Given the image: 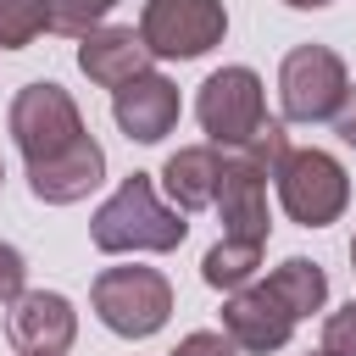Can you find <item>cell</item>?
Returning <instances> with one entry per match:
<instances>
[{
	"label": "cell",
	"instance_id": "cell-1",
	"mask_svg": "<svg viewBox=\"0 0 356 356\" xmlns=\"http://www.w3.org/2000/svg\"><path fill=\"white\" fill-rule=\"evenodd\" d=\"M184 234H189L184 211L156 195L150 172H128L111 189V200L89 217V239L106 256H122V250H178Z\"/></svg>",
	"mask_w": 356,
	"mask_h": 356
},
{
	"label": "cell",
	"instance_id": "cell-2",
	"mask_svg": "<svg viewBox=\"0 0 356 356\" xmlns=\"http://www.w3.org/2000/svg\"><path fill=\"white\" fill-rule=\"evenodd\" d=\"M95 317L122 339H150L172 317V284L156 267H106L89 289Z\"/></svg>",
	"mask_w": 356,
	"mask_h": 356
},
{
	"label": "cell",
	"instance_id": "cell-3",
	"mask_svg": "<svg viewBox=\"0 0 356 356\" xmlns=\"http://www.w3.org/2000/svg\"><path fill=\"white\" fill-rule=\"evenodd\" d=\"M278 200H284V211H289V222H300V228H328V222H339V211L350 206V178H345V167L328 156V150H289L284 161H278Z\"/></svg>",
	"mask_w": 356,
	"mask_h": 356
},
{
	"label": "cell",
	"instance_id": "cell-4",
	"mask_svg": "<svg viewBox=\"0 0 356 356\" xmlns=\"http://www.w3.org/2000/svg\"><path fill=\"white\" fill-rule=\"evenodd\" d=\"M6 128H11V139H17V150H22V161H50V156L72 150V145L89 134L83 117H78V106H72V95H67L61 83H50V78L17 89Z\"/></svg>",
	"mask_w": 356,
	"mask_h": 356
},
{
	"label": "cell",
	"instance_id": "cell-5",
	"mask_svg": "<svg viewBox=\"0 0 356 356\" xmlns=\"http://www.w3.org/2000/svg\"><path fill=\"white\" fill-rule=\"evenodd\" d=\"M222 33H228L222 0H145V11H139L145 50L167 56V61H195L211 44H222Z\"/></svg>",
	"mask_w": 356,
	"mask_h": 356
},
{
	"label": "cell",
	"instance_id": "cell-6",
	"mask_svg": "<svg viewBox=\"0 0 356 356\" xmlns=\"http://www.w3.org/2000/svg\"><path fill=\"white\" fill-rule=\"evenodd\" d=\"M195 117L206 128V139L217 150H239L261 122H267V95H261V78L250 67H222L200 83L195 95Z\"/></svg>",
	"mask_w": 356,
	"mask_h": 356
},
{
	"label": "cell",
	"instance_id": "cell-7",
	"mask_svg": "<svg viewBox=\"0 0 356 356\" xmlns=\"http://www.w3.org/2000/svg\"><path fill=\"white\" fill-rule=\"evenodd\" d=\"M350 78L345 61L328 44H295L278 67V95H284V117L289 122H328L345 100Z\"/></svg>",
	"mask_w": 356,
	"mask_h": 356
},
{
	"label": "cell",
	"instance_id": "cell-8",
	"mask_svg": "<svg viewBox=\"0 0 356 356\" xmlns=\"http://www.w3.org/2000/svg\"><path fill=\"white\" fill-rule=\"evenodd\" d=\"M6 339L22 356H61L78 339V312L56 289H22L6 312Z\"/></svg>",
	"mask_w": 356,
	"mask_h": 356
},
{
	"label": "cell",
	"instance_id": "cell-9",
	"mask_svg": "<svg viewBox=\"0 0 356 356\" xmlns=\"http://www.w3.org/2000/svg\"><path fill=\"white\" fill-rule=\"evenodd\" d=\"M222 334L234 339V350H250V356H267V350H284L289 334H295V317L289 306L267 289V284H245L222 300Z\"/></svg>",
	"mask_w": 356,
	"mask_h": 356
},
{
	"label": "cell",
	"instance_id": "cell-10",
	"mask_svg": "<svg viewBox=\"0 0 356 356\" xmlns=\"http://www.w3.org/2000/svg\"><path fill=\"white\" fill-rule=\"evenodd\" d=\"M222 211V239H245V245H267V172L250 167L245 156H222V184H217V200Z\"/></svg>",
	"mask_w": 356,
	"mask_h": 356
},
{
	"label": "cell",
	"instance_id": "cell-11",
	"mask_svg": "<svg viewBox=\"0 0 356 356\" xmlns=\"http://www.w3.org/2000/svg\"><path fill=\"white\" fill-rule=\"evenodd\" d=\"M111 117L134 145H161L178 128V83L161 72H139L111 95Z\"/></svg>",
	"mask_w": 356,
	"mask_h": 356
},
{
	"label": "cell",
	"instance_id": "cell-12",
	"mask_svg": "<svg viewBox=\"0 0 356 356\" xmlns=\"http://www.w3.org/2000/svg\"><path fill=\"white\" fill-rule=\"evenodd\" d=\"M100 178H106V150L95 145V134H83L72 150H61V156H50V161H28V189H33L44 206H72V200H83Z\"/></svg>",
	"mask_w": 356,
	"mask_h": 356
},
{
	"label": "cell",
	"instance_id": "cell-13",
	"mask_svg": "<svg viewBox=\"0 0 356 356\" xmlns=\"http://www.w3.org/2000/svg\"><path fill=\"white\" fill-rule=\"evenodd\" d=\"M150 50H145V39L134 33V28H89L83 33V44H78V67H83V78L89 83H100V89H122V83H134L139 72H150Z\"/></svg>",
	"mask_w": 356,
	"mask_h": 356
},
{
	"label": "cell",
	"instance_id": "cell-14",
	"mask_svg": "<svg viewBox=\"0 0 356 356\" xmlns=\"http://www.w3.org/2000/svg\"><path fill=\"white\" fill-rule=\"evenodd\" d=\"M217 184H222V150L217 145H184L167 156L161 167V189L178 211H200L217 200Z\"/></svg>",
	"mask_w": 356,
	"mask_h": 356
},
{
	"label": "cell",
	"instance_id": "cell-15",
	"mask_svg": "<svg viewBox=\"0 0 356 356\" xmlns=\"http://www.w3.org/2000/svg\"><path fill=\"white\" fill-rule=\"evenodd\" d=\"M267 289H273V295L289 306V317L300 323V317L323 312V300H328V273H323L317 261H306V256H289L284 267H273Z\"/></svg>",
	"mask_w": 356,
	"mask_h": 356
},
{
	"label": "cell",
	"instance_id": "cell-16",
	"mask_svg": "<svg viewBox=\"0 0 356 356\" xmlns=\"http://www.w3.org/2000/svg\"><path fill=\"white\" fill-rule=\"evenodd\" d=\"M256 267H261V245H245V239H217L211 250H206V261H200V278L211 284V289H245L250 278H256Z\"/></svg>",
	"mask_w": 356,
	"mask_h": 356
},
{
	"label": "cell",
	"instance_id": "cell-17",
	"mask_svg": "<svg viewBox=\"0 0 356 356\" xmlns=\"http://www.w3.org/2000/svg\"><path fill=\"white\" fill-rule=\"evenodd\" d=\"M50 28L44 0H0V50H22Z\"/></svg>",
	"mask_w": 356,
	"mask_h": 356
},
{
	"label": "cell",
	"instance_id": "cell-18",
	"mask_svg": "<svg viewBox=\"0 0 356 356\" xmlns=\"http://www.w3.org/2000/svg\"><path fill=\"white\" fill-rule=\"evenodd\" d=\"M117 0H44V17H50V28L56 33H89V28H100V17L111 11Z\"/></svg>",
	"mask_w": 356,
	"mask_h": 356
},
{
	"label": "cell",
	"instance_id": "cell-19",
	"mask_svg": "<svg viewBox=\"0 0 356 356\" xmlns=\"http://www.w3.org/2000/svg\"><path fill=\"white\" fill-rule=\"evenodd\" d=\"M234 156H245L250 167H261V172L273 178V172H278V161L289 156V134H284V122H273V117H267V122H261V128H256Z\"/></svg>",
	"mask_w": 356,
	"mask_h": 356
},
{
	"label": "cell",
	"instance_id": "cell-20",
	"mask_svg": "<svg viewBox=\"0 0 356 356\" xmlns=\"http://www.w3.org/2000/svg\"><path fill=\"white\" fill-rule=\"evenodd\" d=\"M323 356H356V300L323 323Z\"/></svg>",
	"mask_w": 356,
	"mask_h": 356
},
{
	"label": "cell",
	"instance_id": "cell-21",
	"mask_svg": "<svg viewBox=\"0 0 356 356\" xmlns=\"http://www.w3.org/2000/svg\"><path fill=\"white\" fill-rule=\"evenodd\" d=\"M22 284H28L22 250H17V245H0V306H11V300L22 295Z\"/></svg>",
	"mask_w": 356,
	"mask_h": 356
},
{
	"label": "cell",
	"instance_id": "cell-22",
	"mask_svg": "<svg viewBox=\"0 0 356 356\" xmlns=\"http://www.w3.org/2000/svg\"><path fill=\"white\" fill-rule=\"evenodd\" d=\"M172 356H239L234 350V339L228 334H217V328H195V334H184L178 339V350Z\"/></svg>",
	"mask_w": 356,
	"mask_h": 356
},
{
	"label": "cell",
	"instance_id": "cell-23",
	"mask_svg": "<svg viewBox=\"0 0 356 356\" xmlns=\"http://www.w3.org/2000/svg\"><path fill=\"white\" fill-rule=\"evenodd\" d=\"M334 134L356 150V89H345V100H339V111H334Z\"/></svg>",
	"mask_w": 356,
	"mask_h": 356
},
{
	"label": "cell",
	"instance_id": "cell-24",
	"mask_svg": "<svg viewBox=\"0 0 356 356\" xmlns=\"http://www.w3.org/2000/svg\"><path fill=\"white\" fill-rule=\"evenodd\" d=\"M284 6H295V11H317V6H334V0H284Z\"/></svg>",
	"mask_w": 356,
	"mask_h": 356
},
{
	"label": "cell",
	"instance_id": "cell-25",
	"mask_svg": "<svg viewBox=\"0 0 356 356\" xmlns=\"http://www.w3.org/2000/svg\"><path fill=\"white\" fill-rule=\"evenodd\" d=\"M350 267H356V239H350Z\"/></svg>",
	"mask_w": 356,
	"mask_h": 356
},
{
	"label": "cell",
	"instance_id": "cell-26",
	"mask_svg": "<svg viewBox=\"0 0 356 356\" xmlns=\"http://www.w3.org/2000/svg\"><path fill=\"white\" fill-rule=\"evenodd\" d=\"M0 178H6V167H0Z\"/></svg>",
	"mask_w": 356,
	"mask_h": 356
},
{
	"label": "cell",
	"instance_id": "cell-27",
	"mask_svg": "<svg viewBox=\"0 0 356 356\" xmlns=\"http://www.w3.org/2000/svg\"><path fill=\"white\" fill-rule=\"evenodd\" d=\"M317 356H323V350H317Z\"/></svg>",
	"mask_w": 356,
	"mask_h": 356
}]
</instances>
